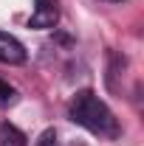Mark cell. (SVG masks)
I'll return each instance as SVG.
<instances>
[{"mask_svg":"<svg viewBox=\"0 0 144 146\" xmlns=\"http://www.w3.org/2000/svg\"><path fill=\"white\" fill-rule=\"evenodd\" d=\"M68 112H71V121H76L79 127L90 129L96 135H108V138H116L119 135V124H116L110 107L90 90L76 93L71 107H68Z\"/></svg>","mask_w":144,"mask_h":146,"instance_id":"obj_1","label":"cell"},{"mask_svg":"<svg viewBox=\"0 0 144 146\" xmlns=\"http://www.w3.org/2000/svg\"><path fill=\"white\" fill-rule=\"evenodd\" d=\"M57 20H59V3L57 0H37L34 14L28 17V28L45 31V28H54Z\"/></svg>","mask_w":144,"mask_h":146,"instance_id":"obj_2","label":"cell"},{"mask_svg":"<svg viewBox=\"0 0 144 146\" xmlns=\"http://www.w3.org/2000/svg\"><path fill=\"white\" fill-rule=\"evenodd\" d=\"M0 62L3 65H23L26 62V48L17 36L0 31Z\"/></svg>","mask_w":144,"mask_h":146,"instance_id":"obj_3","label":"cell"},{"mask_svg":"<svg viewBox=\"0 0 144 146\" xmlns=\"http://www.w3.org/2000/svg\"><path fill=\"white\" fill-rule=\"evenodd\" d=\"M0 146H26V135L14 124H3L0 127Z\"/></svg>","mask_w":144,"mask_h":146,"instance_id":"obj_4","label":"cell"},{"mask_svg":"<svg viewBox=\"0 0 144 146\" xmlns=\"http://www.w3.org/2000/svg\"><path fill=\"white\" fill-rule=\"evenodd\" d=\"M34 146H59V143H57V132H54V129H45V132L37 138Z\"/></svg>","mask_w":144,"mask_h":146,"instance_id":"obj_5","label":"cell"},{"mask_svg":"<svg viewBox=\"0 0 144 146\" xmlns=\"http://www.w3.org/2000/svg\"><path fill=\"white\" fill-rule=\"evenodd\" d=\"M0 98H3V101H9V98H11V87L0 84Z\"/></svg>","mask_w":144,"mask_h":146,"instance_id":"obj_6","label":"cell"},{"mask_svg":"<svg viewBox=\"0 0 144 146\" xmlns=\"http://www.w3.org/2000/svg\"><path fill=\"white\" fill-rule=\"evenodd\" d=\"M108 3H122V0H108Z\"/></svg>","mask_w":144,"mask_h":146,"instance_id":"obj_7","label":"cell"}]
</instances>
